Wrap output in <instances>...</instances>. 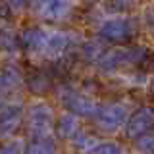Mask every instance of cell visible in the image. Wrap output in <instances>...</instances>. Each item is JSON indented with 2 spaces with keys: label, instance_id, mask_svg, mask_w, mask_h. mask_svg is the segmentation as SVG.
Masks as SVG:
<instances>
[{
  "label": "cell",
  "instance_id": "6da1fadb",
  "mask_svg": "<svg viewBox=\"0 0 154 154\" xmlns=\"http://www.w3.org/2000/svg\"><path fill=\"white\" fill-rule=\"evenodd\" d=\"M146 50L143 46H135V48H114V50L106 52L98 58V66L104 71H114L122 66L127 64H141V60L144 58Z\"/></svg>",
  "mask_w": 154,
  "mask_h": 154
},
{
  "label": "cell",
  "instance_id": "7a4b0ae2",
  "mask_svg": "<svg viewBox=\"0 0 154 154\" xmlns=\"http://www.w3.org/2000/svg\"><path fill=\"white\" fill-rule=\"evenodd\" d=\"M137 35V23L131 17H112L100 25V37L110 42H127Z\"/></svg>",
  "mask_w": 154,
  "mask_h": 154
},
{
  "label": "cell",
  "instance_id": "3957f363",
  "mask_svg": "<svg viewBox=\"0 0 154 154\" xmlns=\"http://www.w3.org/2000/svg\"><path fill=\"white\" fill-rule=\"evenodd\" d=\"M54 125V114H52L50 106L38 102L29 108L27 114V129L33 137H45Z\"/></svg>",
  "mask_w": 154,
  "mask_h": 154
},
{
  "label": "cell",
  "instance_id": "277c9868",
  "mask_svg": "<svg viewBox=\"0 0 154 154\" xmlns=\"http://www.w3.org/2000/svg\"><path fill=\"white\" fill-rule=\"evenodd\" d=\"M60 98H62V104L66 106V110H69L73 116H85V118L91 116L93 118L100 110L93 98H89V96L81 93H75V91H62Z\"/></svg>",
  "mask_w": 154,
  "mask_h": 154
},
{
  "label": "cell",
  "instance_id": "5b68a950",
  "mask_svg": "<svg viewBox=\"0 0 154 154\" xmlns=\"http://www.w3.org/2000/svg\"><path fill=\"white\" fill-rule=\"evenodd\" d=\"M152 127H154V108L152 106H144V108L137 110V112L129 118L125 133H127L129 139H137V137H141V135L148 133Z\"/></svg>",
  "mask_w": 154,
  "mask_h": 154
},
{
  "label": "cell",
  "instance_id": "8992f818",
  "mask_svg": "<svg viewBox=\"0 0 154 154\" xmlns=\"http://www.w3.org/2000/svg\"><path fill=\"white\" fill-rule=\"evenodd\" d=\"M94 118H96V123L102 129L114 131V129L122 127V125L127 122V110L119 104H112V106H106V108L98 110Z\"/></svg>",
  "mask_w": 154,
  "mask_h": 154
},
{
  "label": "cell",
  "instance_id": "52a82bcc",
  "mask_svg": "<svg viewBox=\"0 0 154 154\" xmlns=\"http://www.w3.org/2000/svg\"><path fill=\"white\" fill-rule=\"evenodd\" d=\"M33 8L46 19H62L69 10V0H33Z\"/></svg>",
  "mask_w": 154,
  "mask_h": 154
},
{
  "label": "cell",
  "instance_id": "ba28073f",
  "mask_svg": "<svg viewBox=\"0 0 154 154\" xmlns=\"http://www.w3.org/2000/svg\"><path fill=\"white\" fill-rule=\"evenodd\" d=\"M23 118V110L19 104L14 106H2L0 108V133H10L16 129Z\"/></svg>",
  "mask_w": 154,
  "mask_h": 154
},
{
  "label": "cell",
  "instance_id": "9c48e42d",
  "mask_svg": "<svg viewBox=\"0 0 154 154\" xmlns=\"http://www.w3.org/2000/svg\"><path fill=\"white\" fill-rule=\"evenodd\" d=\"M46 33L38 27H29L23 31L21 38H19V45H21L25 50H42V45H45Z\"/></svg>",
  "mask_w": 154,
  "mask_h": 154
},
{
  "label": "cell",
  "instance_id": "30bf717a",
  "mask_svg": "<svg viewBox=\"0 0 154 154\" xmlns=\"http://www.w3.org/2000/svg\"><path fill=\"white\" fill-rule=\"evenodd\" d=\"M67 42H69L67 35H64V33H52V35H46L45 45H42V50H45L48 56L58 58V56H62L66 52Z\"/></svg>",
  "mask_w": 154,
  "mask_h": 154
},
{
  "label": "cell",
  "instance_id": "8fae6325",
  "mask_svg": "<svg viewBox=\"0 0 154 154\" xmlns=\"http://www.w3.org/2000/svg\"><path fill=\"white\" fill-rule=\"evenodd\" d=\"M23 154H56V144L46 137H35L23 148Z\"/></svg>",
  "mask_w": 154,
  "mask_h": 154
},
{
  "label": "cell",
  "instance_id": "7c38bea8",
  "mask_svg": "<svg viewBox=\"0 0 154 154\" xmlns=\"http://www.w3.org/2000/svg\"><path fill=\"white\" fill-rule=\"evenodd\" d=\"M27 85H29V89H31L33 93L45 94V93L50 91L52 81H50V77H48L46 73H42V71H35V73H31L27 77Z\"/></svg>",
  "mask_w": 154,
  "mask_h": 154
},
{
  "label": "cell",
  "instance_id": "4fadbf2b",
  "mask_svg": "<svg viewBox=\"0 0 154 154\" xmlns=\"http://www.w3.org/2000/svg\"><path fill=\"white\" fill-rule=\"evenodd\" d=\"M21 81V73H19L17 67H4L0 69V91H8V89H14V87L19 85Z\"/></svg>",
  "mask_w": 154,
  "mask_h": 154
},
{
  "label": "cell",
  "instance_id": "5bb4252c",
  "mask_svg": "<svg viewBox=\"0 0 154 154\" xmlns=\"http://www.w3.org/2000/svg\"><path fill=\"white\" fill-rule=\"evenodd\" d=\"M58 133H60L62 137L73 139V135L77 133V119L71 114L62 116V118L58 119Z\"/></svg>",
  "mask_w": 154,
  "mask_h": 154
},
{
  "label": "cell",
  "instance_id": "9a60e30c",
  "mask_svg": "<svg viewBox=\"0 0 154 154\" xmlns=\"http://www.w3.org/2000/svg\"><path fill=\"white\" fill-rule=\"evenodd\" d=\"M19 48V38L10 29H0V50L2 52H16Z\"/></svg>",
  "mask_w": 154,
  "mask_h": 154
},
{
  "label": "cell",
  "instance_id": "2e32d148",
  "mask_svg": "<svg viewBox=\"0 0 154 154\" xmlns=\"http://www.w3.org/2000/svg\"><path fill=\"white\" fill-rule=\"evenodd\" d=\"M102 54H104V52H102V45L96 42V41H91V42H87V45L83 46L85 60H98Z\"/></svg>",
  "mask_w": 154,
  "mask_h": 154
},
{
  "label": "cell",
  "instance_id": "e0dca14e",
  "mask_svg": "<svg viewBox=\"0 0 154 154\" xmlns=\"http://www.w3.org/2000/svg\"><path fill=\"white\" fill-rule=\"evenodd\" d=\"M89 154H123V150L114 143H100V144H94L89 150Z\"/></svg>",
  "mask_w": 154,
  "mask_h": 154
},
{
  "label": "cell",
  "instance_id": "ac0fdd59",
  "mask_svg": "<svg viewBox=\"0 0 154 154\" xmlns=\"http://www.w3.org/2000/svg\"><path fill=\"white\" fill-rule=\"evenodd\" d=\"M137 150L141 154H154V135H141L137 141Z\"/></svg>",
  "mask_w": 154,
  "mask_h": 154
},
{
  "label": "cell",
  "instance_id": "d6986e66",
  "mask_svg": "<svg viewBox=\"0 0 154 154\" xmlns=\"http://www.w3.org/2000/svg\"><path fill=\"white\" fill-rule=\"evenodd\" d=\"M21 152H23V146H21L19 141H16V139L0 144V154H21Z\"/></svg>",
  "mask_w": 154,
  "mask_h": 154
},
{
  "label": "cell",
  "instance_id": "ffe728a7",
  "mask_svg": "<svg viewBox=\"0 0 154 154\" xmlns=\"http://www.w3.org/2000/svg\"><path fill=\"white\" fill-rule=\"evenodd\" d=\"M73 143H75V146L77 148H83V150H87V148H93L96 141L93 137H89V135H85V133H79V135H75V139H73Z\"/></svg>",
  "mask_w": 154,
  "mask_h": 154
},
{
  "label": "cell",
  "instance_id": "44dd1931",
  "mask_svg": "<svg viewBox=\"0 0 154 154\" xmlns=\"http://www.w3.org/2000/svg\"><path fill=\"white\" fill-rule=\"evenodd\" d=\"M135 0H108V10L110 12H125L131 8Z\"/></svg>",
  "mask_w": 154,
  "mask_h": 154
},
{
  "label": "cell",
  "instance_id": "7402d4cb",
  "mask_svg": "<svg viewBox=\"0 0 154 154\" xmlns=\"http://www.w3.org/2000/svg\"><path fill=\"white\" fill-rule=\"evenodd\" d=\"M141 69L146 71V73L148 71H154V52H150V54L146 52L144 54V58L141 60Z\"/></svg>",
  "mask_w": 154,
  "mask_h": 154
},
{
  "label": "cell",
  "instance_id": "603a6c76",
  "mask_svg": "<svg viewBox=\"0 0 154 154\" xmlns=\"http://www.w3.org/2000/svg\"><path fill=\"white\" fill-rule=\"evenodd\" d=\"M10 17H12V8L8 6L6 0H0V19L6 21V19H10Z\"/></svg>",
  "mask_w": 154,
  "mask_h": 154
},
{
  "label": "cell",
  "instance_id": "cb8c5ba5",
  "mask_svg": "<svg viewBox=\"0 0 154 154\" xmlns=\"http://www.w3.org/2000/svg\"><path fill=\"white\" fill-rule=\"evenodd\" d=\"M8 6L12 8V12H21L23 8L27 6V0H6Z\"/></svg>",
  "mask_w": 154,
  "mask_h": 154
},
{
  "label": "cell",
  "instance_id": "d4e9b609",
  "mask_svg": "<svg viewBox=\"0 0 154 154\" xmlns=\"http://www.w3.org/2000/svg\"><path fill=\"white\" fill-rule=\"evenodd\" d=\"M146 23H148V27L154 29V10H148L146 12Z\"/></svg>",
  "mask_w": 154,
  "mask_h": 154
},
{
  "label": "cell",
  "instance_id": "484cf974",
  "mask_svg": "<svg viewBox=\"0 0 154 154\" xmlns=\"http://www.w3.org/2000/svg\"><path fill=\"white\" fill-rule=\"evenodd\" d=\"M2 106H4V94L0 93V108H2Z\"/></svg>",
  "mask_w": 154,
  "mask_h": 154
}]
</instances>
